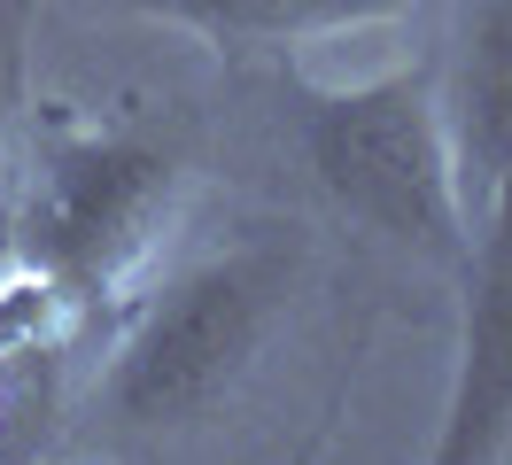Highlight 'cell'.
<instances>
[{
	"label": "cell",
	"mask_w": 512,
	"mask_h": 465,
	"mask_svg": "<svg viewBox=\"0 0 512 465\" xmlns=\"http://www.w3.org/2000/svg\"><path fill=\"white\" fill-rule=\"evenodd\" d=\"M450 132V163H458V194H466V225L489 202V186L512 171V0H474L458 24V55L435 78Z\"/></svg>",
	"instance_id": "5b68a950"
},
{
	"label": "cell",
	"mask_w": 512,
	"mask_h": 465,
	"mask_svg": "<svg viewBox=\"0 0 512 465\" xmlns=\"http://www.w3.org/2000/svg\"><path fill=\"white\" fill-rule=\"evenodd\" d=\"M24 39H32V0H0V163H8L16 93H24Z\"/></svg>",
	"instance_id": "52a82bcc"
},
{
	"label": "cell",
	"mask_w": 512,
	"mask_h": 465,
	"mask_svg": "<svg viewBox=\"0 0 512 465\" xmlns=\"http://www.w3.org/2000/svg\"><path fill=\"white\" fill-rule=\"evenodd\" d=\"M288 287L295 248L280 241H241L156 279L117 326V349L94 380V419L109 434H179L210 419L256 372Z\"/></svg>",
	"instance_id": "6da1fadb"
},
{
	"label": "cell",
	"mask_w": 512,
	"mask_h": 465,
	"mask_svg": "<svg viewBox=\"0 0 512 465\" xmlns=\"http://www.w3.org/2000/svg\"><path fill=\"white\" fill-rule=\"evenodd\" d=\"M163 24H187L218 47L241 39H326V31H357V24H388L412 0H132Z\"/></svg>",
	"instance_id": "8992f818"
},
{
	"label": "cell",
	"mask_w": 512,
	"mask_h": 465,
	"mask_svg": "<svg viewBox=\"0 0 512 465\" xmlns=\"http://www.w3.org/2000/svg\"><path fill=\"white\" fill-rule=\"evenodd\" d=\"M458 264H466V287H458V365H450L435 458L481 465L512 442V171L474 210Z\"/></svg>",
	"instance_id": "277c9868"
},
{
	"label": "cell",
	"mask_w": 512,
	"mask_h": 465,
	"mask_svg": "<svg viewBox=\"0 0 512 465\" xmlns=\"http://www.w3.org/2000/svg\"><path fill=\"white\" fill-rule=\"evenodd\" d=\"M179 155L140 140V132H94V124H55L32 148L16 225H8V264L39 272L78 318L132 295L179 217Z\"/></svg>",
	"instance_id": "7a4b0ae2"
},
{
	"label": "cell",
	"mask_w": 512,
	"mask_h": 465,
	"mask_svg": "<svg viewBox=\"0 0 512 465\" xmlns=\"http://www.w3.org/2000/svg\"><path fill=\"white\" fill-rule=\"evenodd\" d=\"M303 148H311L319 186L357 225L458 264L466 194H458L443 101H435L427 70H388L365 86H311L303 93Z\"/></svg>",
	"instance_id": "3957f363"
}]
</instances>
